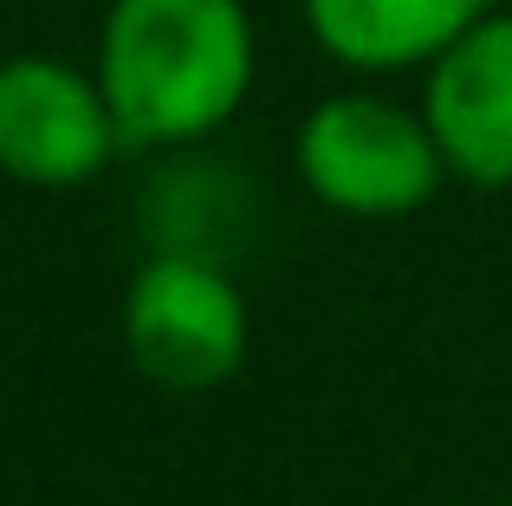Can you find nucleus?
Segmentation results:
<instances>
[{
	"label": "nucleus",
	"instance_id": "nucleus-4",
	"mask_svg": "<svg viewBox=\"0 0 512 506\" xmlns=\"http://www.w3.org/2000/svg\"><path fill=\"white\" fill-rule=\"evenodd\" d=\"M111 104L98 72H78L46 52L0 59V176L26 189H78L117 156Z\"/></svg>",
	"mask_w": 512,
	"mask_h": 506
},
{
	"label": "nucleus",
	"instance_id": "nucleus-2",
	"mask_svg": "<svg viewBox=\"0 0 512 506\" xmlns=\"http://www.w3.org/2000/svg\"><path fill=\"white\" fill-rule=\"evenodd\" d=\"M299 182L325 208L357 221H396L435 202L441 176V143L422 111H402L396 98L376 91H338L312 104V117L292 137Z\"/></svg>",
	"mask_w": 512,
	"mask_h": 506
},
{
	"label": "nucleus",
	"instance_id": "nucleus-6",
	"mask_svg": "<svg viewBox=\"0 0 512 506\" xmlns=\"http://www.w3.org/2000/svg\"><path fill=\"white\" fill-rule=\"evenodd\" d=\"M493 0H305L312 39L350 72H409L435 65Z\"/></svg>",
	"mask_w": 512,
	"mask_h": 506
},
{
	"label": "nucleus",
	"instance_id": "nucleus-3",
	"mask_svg": "<svg viewBox=\"0 0 512 506\" xmlns=\"http://www.w3.org/2000/svg\"><path fill=\"white\" fill-rule=\"evenodd\" d=\"M247 299L201 253H150L124 292V351L143 383L208 396L247 364Z\"/></svg>",
	"mask_w": 512,
	"mask_h": 506
},
{
	"label": "nucleus",
	"instance_id": "nucleus-5",
	"mask_svg": "<svg viewBox=\"0 0 512 506\" xmlns=\"http://www.w3.org/2000/svg\"><path fill=\"white\" fill-rule=\"evenodd\" d=\"M422 117L448 176L474 189H512V13L493 7L428 65Z\"/></svg>",
	"mask_w": 512,
	"mask_h": 506
},
{
	"label": "nucleus",
	"instance_id": "nucleus-1",
	"mask_svg": "<svg viewBox=\"0 0 512 506\" xmlns=\"http://www.w3.org/2000/svg\"><path fill=\"white\" fill-rule=\"evenodd\" d=\"M98 85L124 143L175 150L247 104L253 20L240 0H111L98 33Z\"/></svg>",
	"mask_w": 512,
	"mask_h": 506
}]
</instances>
